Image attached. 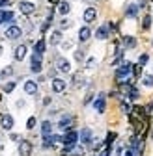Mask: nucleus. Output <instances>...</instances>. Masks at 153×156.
Instances as JSON below:
<instances>
[{
    "instance_id": "nucleus-22",
    "label": "nucleus",
    "mask_w": 153,
    "mask_h": 156,
    "mask_svg": "<svg viewBox=\"0 0 153 156\" xmlns=\"http://www.w3.org/2000/svg\"><path fill=\"white\" fill-rule=\"evenodd\" d=\"M123 45H125L127 48H132V47L136 45V39L132 37V35H125V37H123Z\"/></svg>"
},
{
    "instance_id": "nucleus-23",
    "label": "nucleus",
    "mask_w": 153,
    "mask_h": 156,
    "mask_svg": "<svg viewBox=\"0 0 153 156\" xmlns=\"http://www.w3.org/2000/svg\"><path fill=\"white\" fill-rule=\"evenodd\" d=\"M34 52H37V54H43L45 52V39H39V41L34 45Z\"/></svg>"
},
{
    "instance_id": "nucleus-26",
    "label": "nucleus",
    "mask_w": 153,
    "mask_h": 156,
    "mask_svg": "<svg viewBox=\"0 0 153 156\" xmlns=\"http://www.w3.org/2000/svg\"><path fill=\"white\" fill-rule=\"evenodd\" d=\"M138 95H140V93H138V89H136V87H131V91H129V95H127V97H129L131 101H136V99H138Z\"/></svg>"
},
{
    "instance_id": "nucleus-24",
    "label": "nucleus",
    "mask_w": 153,
    "mask_h": 156,
    "mask_svg": "<svg viewBox=\"0 0 153 156\" xmlns=\"http://www.w3.org/2000/svg\"><path fill=\"white\" fill-rule=\"evenodd\" d=\"M136 13H138V6H136V4L127 6V11H125V15H127V17H136Z\"/></svg>"
},
{
    "instance_id": "nucleus-32",
    "label": "nucleus",
    "mask_w": 153,
    "mask_h": 156,
    "mask_svg": "<svg viewBox=\"0 0 153 156\" xmlns=\"http://www.w3.org/2000/svg\"><path fill=\"white\" fill-rule=\"evenodd\" d=\"M13 89H15V82H8V84L4 86V91H6V93H11Z\"/></svg>"
},
{
    "instance_id": "nucleus-4",
    "label": "nucleus",
    "mask_w": 153,
    "mask_h": 156,
    "mask_svg": "<svg viewBox=\"0 0 153 156\" xmlns=\"http://www.w3.org/2000/svg\"><path fill=\"white\" fill-rule=\"evenodd\" d=\"M21 34H23V30L19 28V26H15V24H11V26L6 28V37L8 39H19V37H21Z\"/></svg>"
},
{
    "instance_id": "nucleus-43",
    "label": "nucleus",
    "mask_w": 153,
    "mask_h": 156,
    "mask_svg": "<svg viewBox=\"0 0 153 156\" xmlns=\"http://www.w3.org/2000/svg\"><path fill=\"white\" fill-rule=\"evenodd\" d=\"M50 4H60V0H49Z\"/></svg>"
},
{
    "instance_id": "nucleus-10",
    "label": "nucleus",
    "mask_w": 153,
    "mask_h": 156,
    "mask_svg": "<svg viewBox=\"0 0 153 156\" xmlns=\"http://www.w3.org/2000/svg\"><path fill=\"white\" fill-rule=\"evenodd\" d=\"M19 154H21V156H30L32 154V143L23 140L21 143H19Z\"/></svg>"
},
{
    "instance_id": "nucleus-27",
    "label": "nucleus",
    "mask_w": 153,
    "mask_h": 156,
    "mask_svg": "<svg viewBox=\"0 0 153 156\" xmlns=\"http://www.w3.org/2000/svg\"><path fill=\"white\" fill-rule=\"evenodd\" d=\"M149 26H151V17L146 15V17H144V23H142V28H144V30H149Z\"/></svg>"
},
{
    "instance_id": "nucleus-6",
    "label": "nucleus",
    "mask_w": 153,
    "mask_h": 156,
    "mask_svg": "<svg viewBox=\"0 0 153 156\" xmlns=\"http://www.w3.org/2000/svg\"><path fill=\"white\" fill-rule=\"evenodd\" d=\"M93 108H95V112H99V113L105 112V108H106V99H105V95H103V93L93 101Z\"/></svg>"
},
{
    "instance_id": "nucleus-18",
    "label": "nucleus",
    "mask_w": 153,
    "mask_h": 156,
    "mask_svg": "<svg viewBox=\"0 0 153 156\" xmlns=\"http://www.w3.org/2000/svg\"><path fill=\"white\" fill-rule=\"evenodd\" d=\"M90 35H91V30H90L88 26H82V28L79 30V39H80V41H88Z\"/></svg>"
},
{
    "instance_id": "nucleus-1",
    "label": "nucleus",
    "mask_w": 153,
    "mask_h": 156,
    "mask_svg": "<svg viewBox=\"0 0 153 156\" xmlns=\"http://www.w3.org/2000/svg\"><path fill=\"white\" fill-rule=\"evenodd\" d=\"M76 141H79V132H75V130H67V134L62 138V143L65 145V147H64V154H69V151L76 145Z\"/></svg>"
},
{
    "instance_id": "nucleus-14",
    "label": "nucleus",
    "mask_w": 153,
    "mask_h": 156,
    "mask_svg": "<svg viewBox=\"0 0 153 156\" xmlns=\"http://www.w3.org/2000/svg\"><path fill=\"white\" fill-rule=\"evenodd\" d=\"M26 50H28L26 45H19V47L15 48V54H13V56H15V60H17V62H23L24 58H26Z\"/></svg>"
},
{
    "instance_id": "nucleus-35",
    "label": "nucleus",
    "mask_w": 153,
    "mask_h": 156,
    "mask_svg": "<svg viewBox=\"0 0 153 156\" xmlns=\"http://www.w3.org/2000/svg\"><path fill=\"white\" fill-rule=\"evenodd\" d=\"M140 67H142V65H132V73H135L136 76H140V74H142V69H140Z\"/></svg>"
},
{
    "instance_id": "nucleus-31",
    "label": "nucleus",
    "mask_w": 153,
    "mask_h": 156,
    "mask_svg": "<svg viewBox=\"0 0 153 156\" xmlns=\"http://www.w3.org/2000/svg\"><path fill=\"white\" fill-rule=\"evenodd\" d=\"M123 156H140V152H136L135 149H131V147H129V149L123 152Z\"/></svg>"
},
{
    "instance_id": "nucleus-29",
    "label": "nucleus",
    "mask_w": 153,
    "mask_h": 156,
    "mask_svg": "<svg viewBox=\"0 0 153 156\" xmlns=\"http://www.w3.org/2000/svg\"><path fill=\"white\" fill-rule=\"evenodd\" d=\"M147 60H149V56H147V54H140V58H138V65H146Z\"/></svg>"
},
{
    "instance_id": "nucleus-21",
    "label": "nucleus",
    "mask_w": 153,
    "mask_h": 156,
    "mask_svg": "<svg viewBox=\"0 0 153 156\" xmlns=\"http://www.w3.org/2000/svg\"><path fill=\"white\" fill-rule=\"evenodd\" d=\"M69 156H84V147L82 145H75L69 151Z\"/></svg>"
},
{
    "instance_id": "nucleus-37",
    "label": "nucleus",
    "mask_w": 153,
    "mask_h": 156,
    "mask_svg": "<svg viewBox=\"0 0 153 156\" xmlns=\"http://www.w3.org/2000/svg\"><path fill=\"white\" fill-rule=\"evenodd\" d=\"M82 58H84V56H82L80 50H76V52H75V60H76V62H82Z\"/></svg>"
},
{
    "instance_id": "nucleus-9",
    "label": "nucleus",
    "mask_w": 153,
    "mask_h": 156,
    "mask_svg": "<svg viewBox=\"0 0 153 156\" xmlns=\"http://www.w3.org/2000/svg\"><path fill=\"white\" fill-rule=\"evenodd\" d=\"M50 86H52V91H54V93H62V91H65V87H67L65 80H62V78H54Z\"/></svg>"
},
{
    "instance_id": "nucleus-12",
    "label": "nucleus",
    "mask_w": 153,
    "mask_h": 156,
    "mask_svg": "<svg viewBox=\"0 0 153 156\" xmlns=\"http://www.w3.org/2000/svg\"><path fill=\"white\" fill-rule=\"evenodd\" d=\"M71 123H73V117L71 115H64L60 123H58V128L60 130H71Z\"/></svg>"
},
{
    "instance_id": "nucleus-34",
    "label": "nucleus",
    "mask_w": 153,
    "mask_h": 156,
    "mask_svg": "<svg viewBox=\"0 0 153 156\" xmlns=\"http://www.w3.org/2000/svg\"><path fill=\"white\" fill-rule=\"evenodd\" d=\"M97 63V60H95V58H88V62H86V67L88 69H93V65Z\"/></svg>"
},
{
    "instance_id": "nucleus-45",
    "label": "nucleus",
    "mask_w": 153,
    "mask_h": 156,
    "mask_svg": "<svg viewBox=\"0 0 153 156\" xmlns=\"http://www.w3.org/2000/svg\"><path fill=\"white\" fill-rule=\"evenodd\" d=\"M151 45H153V41H151Z\"/></svg>"
},
{
    "instance_id": "nucleus-2",
    "label": "nucleus",
    "mask_w": 153,
    "mask_h": 156,
    "mask_svg": "<svg viewBox=\"0 0 153 156\" xmlns=\"http://www.w3.org/2000/svg\"><path fill=\"white\" fill-rule=\"evenodd\" d=\"M132 74V63H123L121 67L116 69V80L118 82H131Z\"/></svg>"
},
{
    "instance_id": "nucleus-7",
    "label": "nucleus",
    "mask_w": 153,
    "mask_h": 156,
    "mask_svg": "<svg viewBox=\"0 0 153 156\" xmlns=\"http://www.w3.org/2000/svg\"><path fill=\"white\" fill-rule=\"evenodd\" d=\"M19 9H21V13H24V15H30V13H34L35 6L32 2H28V0H21V2H19Z\"/></svg>"
},
{
    "instance_id": "nucleus-5",
    "label": "nucleus",
    "mask_w": 153,
    "mask_h": 156,
    "mask_svg": "<svg viewBox=\"0 0 153 156\" xmlns=\"http://www.w3.org/2000/svg\"><path fill=\"white\" fill-rule=\"evenodd\" d=\"M0 125H2L4 130H11L13 125H15V121H13V117H11V115L4 113V115H0Z\"/></svg>"
},
{
    "instance_id": "nucleus-33",
    "label": "nucleus",
    "mask_w": 153,
    "mask_h": 156,
    "mask_svg": "<svg viewBox=\"0 0 153 156\" xmlns=\"http://www.w3.org/2000/svg\"><path fill=\"white\" fill-rule=\"evenodd\" d=\"M34 126H35V117H30V119L26 121V128H28V130H32Z\"/></svg>"
},
{
    "instance_id": "nucleus-13",
    "label": "nucleus",
    "mask_w": 153,
    "mask_h": 156,
    "mask_svg": "<svg viewBox=\"0 0 153 156\" xmlns=\"http://www.w3.org/2000/svg\"><path fill=\"white\" fill-rule=\"evenodd\" d=\"M82 17H84V23H93L95 17H97V11H95V8H86Z\"/></svg>"
},
{
    "instance_id": "nucleus-15",
    "label": "nucleus",
    "mask_w": 153,
    "mask_h": 156,
    "mask_svg": "<svg viewBox=\"0 0 153 156\" xmlns=\"http://www.w3.org/2000/svg\"><path fill=\"white\" fill-rule=\"evenodd\" d=\"M24 93H26V95H35V93H37V82L26 80V82H24Z\"/></svg>"
},
{
    "instance_id": "nucleus-28",
    "label": "nucleus",
    "mask_w": 153,
    "mask_h": 156,
    "mask_svg": "<svg viewBox=\"0 0 153 156\" xmlns=\"http://www.w3.org/2000/svg\"><path fill=\"white\" fill-rule=\"evenodd\" d=\"M82 80H84V78H82V74H80V73H76V74L73 76V82H75V86H80V84H82Z\"/></svg>"
},
{
    "instance_id": "nucleus-19",
    "label": "nucleus",
    "mask_w": 153,
    "mask_h": 156,
    "mask_svg": "<svg viewBox=\"0 0 153 156\" xmlns=\"http://www.w3.org/2000/svg\"><path fill=\"white\" fill-rule=\"evenodd\" d=\"M140 80H142V86L144 87H153V74H142V78H140Z\"/></svg>"
},
{
    "instance_id": "nucleus-17",
    "label": "nucleus",
    "mask_w": 153,
    "mask_h": 156,
    "mask_svg": "<svg viewBox=\"0 0 153 156\" xmlns=\"http://www.w3.org/2000/svg\"><path fill=\"white\" fill-rule=\"evenodd\" d=\"M41 134H43V138H47V136L52 134V123L50 121H43L41 123Z\"/></svg>"
},
{
    "instance_id": "nucleus-39",
    "label": "nucleus",
    "mask_w": 153,
    "mask_h": 156,
    "mask_svg": "<svg viewBox=\"0 0 153 156\" xmlns=\"http://www.w3.org/2000/svg\"><path fill=\"white\" fill-rule=\"evenodd\" d=\"M11 73H13V71H11V67H6V69L2 71V76H9Z\"/></svg>"
},
{
    "instance_id": "nucleus-11",
    "label": "nucleus",
    "mask_w": 153,
    "mask_h": 156,
    "mask_svg": "<svg viewBox=\"0 0 153 156\" xmlns=\"http://www.w3.org/2000/svg\"><path fill=\"white\" fill-rule=\"evenodd\" d=\"M56 67H58L60 73H69V71H71V63L65 60V58H58V62H56Z\"/></svg>"
},
{
    "instance_id": "nucleus-41",
    "label": "nucleus",
    "mask_w": 153,
    "mask_h": 156,
    "mask_svg": "<svg viewBox=\"0 0 153 156\" xmlns=\"http://www.w3.org/2000/svg\"><path fill=\"white\" fill-rule=\"evenodd\" d=\"M11 19H13V13L11 11H6V21H11Z\"/></svg>"
},
{
    "instance_id": "nucleus-8",
    "label": "nucleus",
    "mask_w": 153,
    "mask_h": 156,
    "mask_svg": "<svg viewBox=\"0 0 153 156\" xmlns=\"http://www.w3.org/2000/svg\"><path fill=\"white\" fill-rule=\"evenodd\" d=\"M79 140H80L82 145H90V143L93 141V140H91V130H90V128H82L80 134H79Z\"/></svg>"
},
{
    "instance_id": "nucleus-16",
    "label": "nucleus",
    "mask_w": 153,
    "mask_h": 156,
    "mask_svg": "<svg viewBox=\"0 0 153 156\" xmlns=\"http://www.w3.org/2000/svg\"><path fill=\"white\" fill-rule=\"evenodd\" d=\"M108 30H110V28H108V24L99 26V28H97V32H95V37L103 41V39H106V37H108Z\"/></svg>"
},
{
    "instance_id": "nucleus-25",
    "label": "nucleus",
    "mask_w": 153,
    "mask_h": 156,
    "mask_svg": "<svg viewBox=\"0 0 153 156\" xmlns=\"http://www.w3.org/2000/svg\"><path fill=\"white\" fill-rule=\"evenodd\" d=\"M69 9H71V4H69V2H60V4H58V11H60L62 15H67Z\"/></svg>"
},
{
    "instance_id": "nucleus-36",
    "label": "nucleus",
    "mask_w": 153,
    "mask_h": 156,
    "mask_svg": "<svg viewBox=\"0 0 153 156\" xmlns=\"http://www.w3.org/2000/svg\"><path fill=\"white\" fill-rule=\"evenodd\" d=\"M69 26H71V21H67V19L60 21V28H69Z\"/></svg>"
},
{
    "instance_id": "nucleus-38",
    "label": "nucleus",
    "mask_w": 153,
    "mask_h": 156,
    "mask_svg": "<svg viewBox=\"0 0 153 156\" xmlns=\"http://www.w3.org/2000/svg\"><path fill=\"white\" fill-rule=\"evenodd\" d=\"M2 23H6V11L0 9V24H2Z\"/></svg>"
},
{
    "instance_id": "nucleus-40",
    "label": "nucleus",
    "mask_w": 153,
    "mask_h": 156,
    "mask_svg": "<svg viewBox=\"0 0 153 156\" xmlns=\"http://www.w3.org/2000/svg\"><path fill=\"white\" fill-rule=\"evenodd\" d=\"M4 6H9V0H0V8H4Z\"/></svg>"
},
{
    "instance_id": "nucleus-44",
    "label": "nucleus",
    "mask_w": 153,
    "mask_h": 156,
    "mask_svg": "<svg viewBox=\"0 0 153 156\" xmlns=\"http://www.w3.org/2000/svg\"><path fill=\"white\" fill-rule=\"evenodd\" d=\"M0 56H2V45H0Z\"/></svg>"
},
{
    "instance_id": "nucleus-30",
    "label": "nucleus",
    "mask_w": 153,
    "mask_h": 156,
    "mask_svg": "<svg viewBox=\"0 0 153 156\" xmlns=\"http://www.w3.org/2000/svg\"><path fill=\"white\" fill-rule=\"evenodd\" d=\"M121 110H123V113H131L132 108H131V104H129L127 101H123V102H121Z\"/></svg>"
},
{
    "instance_id": "nucleus-3",
    "label": "nucleus",
    "mask_w": 153,
    "mask_h": 156,
    "mask_svg": "<svg viewBox=\"0 0 153 156\" xmlns=\"http://www.w3.org/2000/svg\"><path fill=\"white\" fill-rule=\"evenodd\" d=\"M32 73H41V54L34 52L32 54V63H30Z\"/></svg>"
},
{
    "instance_id": "nucleus-42",
    "label": "nucleus",
    "mask_w": 153,
    "mask_h": 156,
    "mask_svg": "<svg viewBox=\"0 0 153 156\" xmlns=\"http://www.w3.org/2000/svg\"><path fill=\"white\" fill-rule=\"evenodd\" d=\"M146 2H147V0H140V2H138V8H144V6H146Z\"/></svg>"
},
{
    "instance_id": "nucleus-20",
    "label": "nucleus",
    "mask_w": 153,
    "mask_h": 156,
    "mask_svg": "<svg viewBox=\"0 0 153 156\" xmlns=\"http://www.w3.org/2000/svg\"><path fill=\"white\" fill-rule=\"evenodd\" d=\"M60 41H62V32H60V30L52 32V34H50V45H58Z\"/></svg>"
}]
</instances>
